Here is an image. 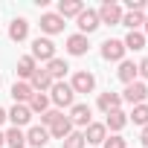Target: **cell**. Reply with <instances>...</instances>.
<instances>
[{"label": "cell", "instance_id": "27", "mask_svg": "<svg viewBox=\"0 0 148 148\" xmlns=\"http://www.w3.org/2000/svg\"><path fill=\"white\" fill-rule=\"evenodd\" d=\"M6 145L9 148H26V134L21 128H9L6 131Z\"/></svg>", "mask_w": 148, "mask_h": 148}, {"label": "cell", "instance_id": "14", "mask_svg": "<svg viewBox=\"0 0 148 148\" xmlns=\"http://www.w3.org/2000/svg\"><path fill=\"white\" fill-rule=\"evenodd\" d=\"M96 108H99L102 113L122 110V96H119V93H113V90H108V93H99V99H96Z\"/></svg>", "mask_w": 148, "mask_h": 148}, {"label": "cell", "instance_id": "18", "mask_svg": "<svg viewBox=\"0 0 148 148\" xmlns=\"http://www.w3.org/2000/svg\"><path fill=\"white\" fill-rule=\"evenodd\" d=\"M26 38H29V21H26V18H15V21L9 23V41L21 44V41H26Z\"/></svg>", "mask_w": 148, "mask_h": 148}, {"label": "cell", "instance_id": "28", "mask_svg": "<svg viewBox=\"0 0 148 148\" xmlns=\"http://www.w3.org/2000/svg\"><path fill=\"white\" fill-rule=\"evenodd\" d=\"M61 145H64V148H87V142H84V134H82V131H73L67 139H61Z\"/></svg>", "mask_w": 148, "mask_h": 148}, {"label": "cell", "instance_id": "35", "mask_svg": "<svg viewBox=\"0 0 148 148\" xmlns=\"http://www.w3.org/2000/svg\"><path fill=\"white\" fill-rule=\"evenodd\" d=\"M3 145H6V134H3V131H0V148H3Z\"/></svg>", "mask_w": 148, "mask_h": 148}, {"label": "cell", "instance_id": "34", "mask_svg": "<svg viewBox=\"0 0 148 148\" xmlns=\"http://www.w3.org/2000/svg\"><path fill=\"white\" fill-rule=\"evenodd\" d=\"M6 122V108H0V125Z\"/></svg>", "mask_w": 148, "mask_h": 148}, {"label": "cell", "instance_id": "32", "mask_svg": "<svg viewBox=\"0 0 148 148\" xmlns=\"http://www.w3.org/2000/svg\"><path fill=\"white\" fill-rule=\"evenodd\" d=\"M139 142H142V145H145V148H148V125H145V128H142V134H139Z\"/></svg>", "mask_w": 148, "mask_h": 148}, {"label": "cell", "instance_id": "10", "mask_svg": "<svg viewBox=\"0 0 148 148\" xmlns=\"http://www.w3.org/2000/svg\"><path fill=\"white\" fill-rule=\"evenodd\" d=\"M6 119L12 122V128H23L32 122V110H29V105H12L6 110Z\"/></svg>", "mask_w": 148, "mask_h": 148}, {"label": "cell", "instance_id": "12", "mask_svg": "<svg viewBox=\"0 0 148 148\" xmlns=\"http://www.w3.org/2000/svg\"><path fill=\"white\" fill-rule=\"evenodd\" d=\"M67 55H76V58H82V55H87V49H90V41H87V35H70L67 38Z\"/></svg>", "mask_w": 148, "mask_h": 148}, {"label": "cell", "instance_id": "6", "mask_svg": "<svg viewBox=\"0 0 148 148\" xmlns=\"http://www.w3.org/2000/svg\"><path fill=\"white\" fill-rule=\"evenodd\" d=\"M38 26H41L44 38H52V35H61V32H64V18H58L55 12H44Z\"/></svg>", "mask_w": 148, "mask_h": 148}, {"label": "cell", "instance_id": "11", "mask_svg": "<svg viewBox=\"0 0 148 148\" xmlns=\"http://www.w3.org/2000/svg\"><path fill=\"white\" fill-rule=\"evenodd\" d=\"M82 134H84V142H87V145H102V142L108 139V128H105V122H90Z\"/></svg>", "mask_w": 148, "mask_h": 148}, {"label": "cell", "instance_id": "8", "mask_svg": "<svg viewBox=\"0 0 148 148\" xmlns=\"http://www.w3.org/2000/svg\"><path fill=\"white\" fill-rule=\"evenodd\" d=\"M70 122H73V128H87V125L93 122V108L84 105V102L73 105V108H70Z\"/></svg>", "mask_w": 148, "mask_h": 148}, {"label": "cell", "instance_id": "5", "mask_svg": "<svg viewBox=\"0 0 148 148\" xmlns=\"http://www.w3.org/2000/svg\"><path fill=\"white\" fill-rule=\"evenodd\" d=\"M119 96H122V102H128L131 108H134V105H142V102L148 99V84L136 79L134 84H125V90H122Z\"/></svg>", "mask_w": 148, "mask_h": 148}, {"label": "cell", "instance_id": "17", "mask_svg": "<svg viewBox=\"0 0 148 148\" xmlns=\"http://www.w3.org/2000/svg\"><path fill=\"white\" fill-rule=\"evenodd\" d=\"M35 70H38V61H35L32 55H21V58H18V67H15V73H18V82H29Z\"/></svg>", "mask_w": 148, "mask_h": 148}, {"label": "cell", "instance_id": "33", "mask_svg": "<svg viewBox=\"0 0 148 148\" xmlns=\"http://www.w3.org/2000/svg\"><path fill=\"white\" fill-rule=\"evenodd\" d=\"M142 35L148 38V15H145V23H142Z\"/></svg>", "mask_w": 148, "mask_h": 148}, {"label": "cell", "instance_id": "24", "mask_svg": "<svg viewBox=\"0 0 148 148\" xmlns=\"http://www.w3.org/2000/svg\"><path fill=\"white\" fill-rule=\"evenodd\" d=\"M49 108H52L49 93H32V99H29V110H32V116H35V113H47Z\"/></svg>", "mask_w": 148, "mask_h": 148}, {"label": "cell", "instance_id": "13", "mask_svg": "<svg viewBox=\"0 0 148 148\" xmlns=\"http://www.w3.org/2000/svg\"><path fill=\"white\" fill-rule=\"evenodd\" d=\"M52 84H55V82H52V76H49L44 67H38V70L32 73V79H29V87H32L35 93H49Z\"/></svg>", "mask_w": 148, "mask_h": 148}, {"label": "cell", "instance_id": "9", "mask_svg": "<svg viewBox=\"0 0 148 148\" xmlns=\"http://www.w3.org/2000/svg\"><path fill=\"white\" fill-rule=\"evenodd\" d=\"M76 23H79V35H90V32H96L102 23H99V12L96 9H84L79 18H76Z\"/></svg>", "mask_w": 148, "mask_h": 148}, {"label": "cell", "instance_id": "31", "mask_svg": "<svg viewBox=\"0 0 148 148\" xmlns=\"http://www.w3.org/2000/svg\"><path fill=\"white\" fill-rule=\"evenodd\" d=\"M136 73L142 76V82H148V58H142V61L136 64Z\"/></svg>", "mask_w": 148, "mask_h": 148}, {"label": "cell", "instance_id": "25", "mask_svg": "<svg viewBox=\"0 0 148 148\" xmlns=\"http://www.w3.org/2000/svg\"><path fill=\"white\" fill-rule=\"evenodd\" d=\"M128 122H134V125L145 128V125H148V102L134 105V108H131V113H128Z\"/></svg>", "mask_w": 148, "mask_h": 148}, {"label": "cell", "instance_id": "29", "mask_svg": "<svg viewBox=\"0 0 148 148\" xmlns=\"http://www.w3.org/2000/svg\"><path fill=\"white\" fill-rule=\"evenodd\" d=\"M61 116H64L61 110H55V108H49L47 113H41V125H44V128H52V125H55V122H58Z\"/></svg>", "mask_w": 148, "mask_h": 148}, {"label": "cell", "instance_id": "7", "mask_svg": "<svg viewBox=\"0 0 148 148\" xmlns=\"http://www.w3.org/2000/svg\"><path fill=\"white\" fill-rule=\"evenodd\" d=\"M125 44L119 41V38H108L105 44H102V58L105 61H113V64H119V61H125Z\"/></svg>", "mask_w": 148, "mask_h": 148}, {"label": "cell", "instance_id": "4", "mask_svg": "<svg viewBox=\"0 0 148 148\" xmlns=\"http://www.w3.org/2000/svg\"><path fill=\"white\" fill-rule=\"evenodd\" d=\"M70 87H73V93H93L96 90V76L90 70H76L73 79H70Z\"/></svg>", "mask_w": 148, "mask_h": 148}, {"label": "cell", "instance_id": "16", "mask_svg": "<svg viewBox=\"0 0 148 148\" xmlns=\"http://www.w3.org/2000/svg\"><path fill=\"white\" fill-rule=\"evenodd\" d=\"M125 125H128V113H125V110H110V113H105V128H108V134H122Z\"/></svg>", "mask_w": 148, "mask_h": 148}, {"label": "cell", "instance_id": "22", "mask_svg": "<svg viewBox=\"0 0 148 148\" xmlns=\"http://www.w3.org/2000/svg\"><path fill=\"white\" fill-rule=\"evenodd\" d=\"M44 70L49 73V76H52V82H64V76H67V70H70V64L64 61V58H52L49 64H44Z\"/></svg>", "mask_w": 148, "mask_h": 148}, {"label": "cell", "instance_id": "20", "mask_svg": "<svg viewBox=\"0 0 148 148\" xmlns=\"http://www.w3.org/2000/svg\"><path fill=\"white\" fill-rule=\"evenodd\" d=\"M116 79L122 82V84H134L136 79H139V73H136V64L134 61H119V70H116Z\"/></svg>", "mask_w": 148, "mask_h": 148}, {"label": "cell", "instance_id": "3", "mask_svg": "<svg viewBox=\"0 0 148 148\" xmlns=\"http://www.w3.org/2000/svg\"><path fill=\"white\" fill-rule=\"evenodd\" d=\"M35 61H44V64H49L52 58H55V44H52V38H44V35H38L35 41H32V52H29Z\"/></svg>", "mask_w": 148, "mask_h": 148}, {"label": "cell", "instance_id": "30", "mask_svg": "<svg viewBox=\"0 0 148 148\" xmlns=\"http://www.w3.org/2000/svg\"><path fill=\"white\" fill-rule=\"evenodd\" d=\"M102 148H128V142H125L122 134H108V139L102 142Z\"/></svg>", "mask_w": 148, "mask_h": 148}, {"label": "cell", "instance_id": "19", "mask_svg": "<svg viewBox=\"0 0 148 148\" xmlns=\"http://www.w3.org/2000/svg\"><path fill=\"white\" fill-rule=\"evenodd\" d=\"M49 142V131L44 128V125H32L29 131H26V145H32V148H44Z\"/></svg>", "mask_w": 148, "mask_h": 148}, {"label": "cell", "instance_id": "2", "mask_svg": "<svg viewBox=\"0 0 148 148\" xmlns=\"http://www.w3.org/2000/svg\"><path fill=\"white\" fill-rule=\"evenodd\" d=\"M99 12V23H108V26H119L122 23V3H116V0H105V3L96 9Z\"/></svg>", "mask_w": 148, "mask_h": 148}, {"label": "cell", "instance_id": "23", "mask_svg": "<svg viewBox=\"0 0 148 148\" xmlns=\"http://www.w3.org/2000/svg\"><path fill=\"white\" fill-rule=\"evenodd\" d=\"M32 87H29V82H15L12 84V99H15V105H29V99H32Z\"/></svg>", "mask_w": 148, "mask_h": 148}, {"label": "cell", "instance_id": "15", "mask_svg": "<svg viewBox=\"0 0 148 148\" xmlns=\"http://www.w3.org/2000/svg\"><path fill=\"white\" fill-rule=\"evenodd\" d=\"M84 9H87V6L82 3V0H58V12H55V15L67 21V18H79Z\"/></svg>", "mask_w": 148, "mask_h": 148}, {"label": "cell", "instance_id": "21", "mask_svg": "<svg viewBox=\"0 0 148 148\" xmlns=\"http://www.w3.org/2000/svg\"><path fill=\"white\" fill-rule=\"evenodd\" d=\"M49 131V139H67L73 131H76V128H73V122H70V116H61L52 128H47Z\"/></svg>", "mask_w": 148, "mask_h": 148}, {"label": "cell", "instance_id": "1", "mask_svg": "<svg viewBox=\"0 0 148 148\" xmlns=\"http://www.w3.org/2000/svg\"><path fill=\"white\" fill-rule=\"evenodd\" d=\"M49 102L55 105V110H58V108H73V105H76V93H73L70 82H55V84L49 87Z\"/></svg>", "mask_w": 148, "mask_h": 148}, {"label": "cell", "instance_id": "36", "mask_svg": "<svg viewBox=\"0 0 148 148\" xmlns=\"http://www.w3.org/2000/svg\"><path fill=\"white\" fill-rule=\"evenodd\" d=\"M0 84H3V79H0Z\"/></svg>", "mask_w": 148, "mask_h": 148}, {"label": "cell", "instance_id": "26", "mask_svg": "<svg viewBox=\"0 0 148 148\" xmlns=\"http://www.w3.org/2000/svg\"><path fill=\"white\" fill-rule=\"evenodd\" d=\"M122 44H125V49L139 52V49H145V35H142V32H128V35L122 38Z\"/></svg>", "mask_w": 148, "mask_h": 148}]
</instances>
